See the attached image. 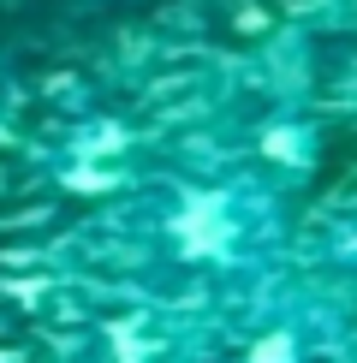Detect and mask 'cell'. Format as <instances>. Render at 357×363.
<instances>
[{"mask_svg":"<svg viewBox=\"0 0 357 363\" xmlns=\"http://www.w3.org/2000/svg\"><path fill=\"white\" fill-rule=\"evenodd\" d=\"M351 101H357V84H351Z\"/></svg>","mask_w":357,"mask_h":363,"instance_id":"277c9868","label":"cell"},{"mask_svg":"<svg viewBox=\"0 0 357 363\" xmlns=\"http://www.w3.org/2000/svg\"><path fill=\"white\" fill-rule=\"evenodd\" d=\"M304 352H310V328L292 315H280L244 340V363H304Z\"/></svg>","mask_w":357,"mask_h":363,"instance_id":"7a4b0ae2","label":"cell"},{"mask_svg":"<svg viewBox=\"0 0 357 363\" xmlns=\"http://www.w3.org/2000/svg\"><path fill=\"white\" fill-rule=\"evenodd\" d=\"M334 256L339 262H357V203H351V215L339 220V233H334Z\"/></svg>","mask_w":357,"mask_h":363,"instance_id":"3957f363","label":"cell"},{"mask_svg":"<svg viewBox=\"0 0 357 363\" xmlns=\"http://www.w3.org/2000/svg\"><path fill=\"white\" fill-rule=\"evenodd\" d=\"M149 245L191 274H232L274 250L280 208L274 191L250 173H203V179H167L143 203Z\"/></svg>","mask_w":357,"mask_h":363,"instance_id":"6da1fadb","label":"cell"}]
</instances>
